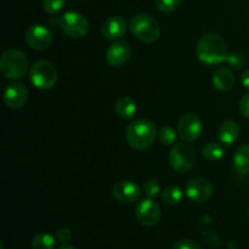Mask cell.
<instances>
[{"instance_id": "29", "label": "cell", "mask_w": 249, "mask_h": 249, "mask_svg": "<svg viewBox=\"0 0 249 249\" xmlns=\"http://www.w3.org/2000/svg\"><path fill=\"white\" fill-rule=\"evenodd\" d=\"M57 240L60 241L62 245H67L71 240H72V232L70 229L62 228L57 231Z\"/></svg>"}, {"instance_id": "14", "label": "cell", "mask_w": 249, "mask_h": 249, "mask_svg": "<svg viewBox=\"0 0 249 249\" xmlns=\"http://www.w3.org/2000/svg\"><path fill=\"white\" fill-rule=\"evenodd\" d=\"M27 100H28V90L19 83L10 84L4 92V102L9 108H21L26 105Z\"/></svg>"}, {"instance_id": "19", "label": "cell", "mask_w": 249, "mask_h": 249, "mask_svg": "<svg viewBox=\"0 0 249 249\" xmlns=\"http://www.w3.org/2000/svg\"><path fill=\"white\" fill-rule=\"evenodd\" d=\"M233 168L240 174L249 173V143L240 146L233 156Z\"/></svg>"}, {"instance_id": "5", "label": "cell", "mask_w": 249, "mask_h": 249, "mask_svg": "<svg viewBox=\"0 0 249 249\" xmlns=\"http://www.w3.org/2000/svg\"><path fill=\"white\" fill-rule=\"evenodd\" d=\"M29 79L38 89L48 90L55 87L57 83L58 72L55 66L49 61H36L29 70Z\"/></svg>"}, {"instance_id": "9", "label": "cell", "mask_w": 249, "mask_h": 249, "mask_svg": "<svg viewBox=\"0 0 249 249\" xmlns=\"http://www.w3.org/2000/svg\"><path fill=\"white\" fill-rule=\"evenodd\" d=\"M135 218L141 225L155 226L160 219V207L152 198L142 199L135 208Z\"/></svg>"}, {"instance_id": "28", "label": "cell", "mask_w": 249, "mask_h": 249, "mask_svg": "<svg viewBox=\"0 0 249 249\" xmlns=\"http://www.w3.org/2000/svg\"><path fill=\"white\" fill-rule=\"evenodd\" d=\"M173 249H202L201 246L197 242L192 240H187V238H184V240H179L174 243L173 246Z\"/></svg>"}, {"instance_id": "8", "label": "cell", "mask_w": 249, "mask_h": 249, "mask_svg": "<svg viewBox=\"0 0 249 249\" xmlns=\"http://www.w3.org/2000/svg\"><path fill=\"white\" fill-rule=\"evenodd\" d=\"M203 131L202 121L194 113H186L178 123V134L186 142L196 141Z\"/></svg>"}, {"instance_id": "23", "label": "cell", "mask_w": 249, "mask_h": 249, "mask_svg": "<svg viewBox=\"0 0 249 249\" xmlns=\"http://www.w3.org/2000/svg\"><path fill=\"white\" fill-rule=\"evenodd\" d=\"M158 139L164 146H172L177 141V131L172 126L164 125L158 131Z\"/></svg>"}, {"instance_id": "25", "label": "cell", "mask_w": 249, "mask_h": 249, "mask_svg": "<svg viewBox=\"0 0 249 249\" xmlns=\"http://www.w3.org/2000/svg\"><path fill=\"white\" fill-rule=\"evenodd\" d=\"M66 0H43V7L45 12L55 15L65 7Z\"/></svg>"}, {"instance_id": "3", "label": "cell", "mask_w": 249, "mask_h": 249, "mask_svg": "<svg viewBox=\"0 0 249 249\" xmlns=\"http://www.w3.org/2000/svg\"><path fill=\"white\" fill-rule=\"evenodd\" d=\"M29 62L27 56L17 49H9L0 57V71L9 79H19L28 72Z\"/></svg>"}, {"instance_id": "26", "label": "cell", "mask_w": 249, "mask_h": 249, "mask_svg": "<svg viewBox=\"0 0 249 249\" xmlns=\"http://www.w3.org/2000/svg\"><path fill=\"white\" fill-rule=\"evenodd\" d=\"M156 7L160 12L169 14V12L175 11L180 4V0H156Z\"/></svg>"}, {"instance_id": "27", "label": "cell", "mask_w": 249, "mask_h": 249, "mask_svg": "<svg viewBox=\"0 0 249 249\" xmlns=\"http://www.w3.org/2000/svg\"><path fill=\"white\" fill-rule=\"evenodd\" d=\"M160 184L155 179L148 180L147 182H145L143 185V194L146 195L147 198H155L156 196H158L160 192Z\"/></svg>"}, {"instance_id": "16", "label": "cell", "mask_w": 249, "mask_h": 249, "mask_svg": "<svg viewBox=\"0 0 249 249\" xmlns=\"http://www.w3.org/2000/svg\"><path fill=\"white\" fill-rule=\"evenodd\" d=\"M240 131L241 129L237 122L228 119V121L223 122L219 128V140L226 146L233 145L240 136Z\"/></svg>"}, {"instance_id": "17", "label": "cell", "mask_w": 249, "mask_h": 249, "mask_svg": "<svg viewBox=\"0 0 249 249\" xmlns=\"http://www.w3.org/2000/svg\"><path fill=\"white\" fill-rule=\"evenodd\" d=\"M212 82L213 87L219 91H229L235 85V75L229 68L220 67L214 72Z\"/></svg>"}, {"instance_id": "7", "label": "cell", "mask_w": 249, "mask_h": 249, "mask_svg": "<svg viewBox=\"0 0 249 249\" xmlns=\"http://www.w3.org/2000/svg\"><path fill=\"white\" fill-rule=\"evenodd\" d=\"M196 162L194 148L187 143H175L169 152L170 167L177 173H186Z\"/></svg>"}, {"instance_id": "32", "label": "cell", "mask_w": 249, "mask_h": 249, "mask_svg": "<svg viewBox=\"0 0 249 249\" xmlns=\"http://www.w3.org/2000/svg\"><path fill=\"white\" fill-rule=\"evenodd\" d=\"M58 249H77L74 247H72V246H68V245H63L62 247H60Z\"/></svg>"}, {"instance_id": "18", "label": "cell", "mask_w": 249, "mask_h": 249, "mask_svg": "<svg viewBox=\"0 0 249 249\" xmlns=\"http://www.w3.org/2000/svg\"><path fill=\"white\" fill-rule=\"evenodd\" d=\"M138 111L135 100L129 96H122L114 104V112L122 119H130L135 116Z\"/></svg>"}, {"instance_id": "2", "label": "cell", "mask_w": 249, "mask_h": 249, "mask_svg": "<svg viewBox=\"0 0 249 249\" xmlns=\"http://www.w3.org/2000/svg\"><path fill=\"white\" fill-rule=\"evenodd\" d=\"M158 135L156 124L150 119L139 118L131 122L125 130L126 142L131 148L142 151L150 147Z\"/></svg>"}, {"instance_id": "11", "label": "cell", "mask_w": 249, "mask_h": 249, "mask_svg": "<svg viewBox=\"0 0 249 249\" xmlns=\"http://www.w3.org/2000/svg\"><path fill=\"white\" fill-rule=\"evenodd\" d=\"M185 192L190 201L196 202V203H203L211 198L212 194H213V186L207 179L196 178L187 182Z\"/></svg>"}, {"instance_id": "20", "label": "cell", "mask_w": 249, "mask_h": 249, "mask_svg": "<svg viewBox=\"0 0 249 249\" xmlns=\"http://www.w3.org/2000/svg\"><path fill=\"white\" fill-rule=\"evenodd\" d=\"M182 196H184L182 190L178 185H169L162 192L163 202L165 204H169V206H174V204L179 203L182 199Z\"/></svg>"}, {"instance_id": "22", "label": "cell", "mask_w": 249, "mask_h": 249, "mask_svg": "<svg viewBox=\"0 0 249 249\" xmlns=\"http://www.w3.org/2000/svg\"><path fill=\"white\" fill-rule=\"evenodd\" d=\"M202 153H203V157L206 160H219L220 158H223L224 156V148L223 146L219 145L216 142H208L207 145H204V147L202 148Z\"/></svg>"}, {"instance_id": "4", "label": "cell", "mask_w": 249, "mask_h": 249, "mask_svg": "<svg viewBox=\"0 0 249 249\" xmlns=\"http://www.w3.org/2000/svg\"><path fill=\"white\" fill-rule=\"evenodd\" d=\"M130 31L139 40L143 43H155L160 36V27L151 15L138 14L129 22Z\"/></svg>"}, {"instance_id": "31", "label": "cell", "mask_w": 249, "mask_h": 249, "mask_svg": "<svg viewBox=\"0 0 249 249\" xmlns=\"http://www.w3.org/2000/svg\"><path fill=\"white\" fill-rule=\"evenodd\" d=\"M241 82L245 85V88L249 89V68H247V70L242 73V75H241Z\"/></svg>"}, {"instance_id": "21", "label": "cell", "mask_w": 249, "mask_h": 249, "mask_svg": "<svg viewBox=\"0 0 249 249\" xmlns=\"http://www.w3.org/2000/svg\"><path fill=\"white\" fill-rule=\"evenodd\" d=\"M32 249H55L56 240L49 233H38L31 242Z\"/></svg>"}, {"instance_id": "12", "label": "cell", "mask_w": 249, "mask_h": 249, "mask_svg": "<svg viewBox=\"0 0 249 249\" xmlns=\"http://www.w3.org/2000/svg\"><path fill=\"white\" fill-rule=\"evenodd\" d=\"M131 56V48L124 40H116L106 50V61L112 67H122L129 61Z\"/></svg>"}, {"instance_id": "1", "label": "cell", "mask_w": 249, "mask_h": 249, "mask_svg": "<svg viewBox=\"0 0 249 249\" xmlns=\"http://www.w3.org/2000/svg\"><path fill=\"white\" fill-rule=\"evenodd\" d=\"M196 55L202 63L208 66L220 65L228 60L225 40L218 33H207L201 36L196 46Z\"/></svg>"}, {"instance_id": "24", "label": "cell", "mask_w": 249, "mask_h": 249, "mask_svg": "<svg viewBox=\"0 0 249 249\" xmlns=\"http://www.w3.org/2000/svg\"><path fill=\"white\" fill-rule=\"evenodd\" d=\"M226 62L233 68V70H241L243 68V66L246 65V57L240 51H233L230 55L228 56V60Z\"/></svg>"}, {"instance_id": "10", "label": "cell", "mask_w": 249, "mask_h": 249, "mask_svg": "<svg viewBox=\"0 0 249 249\" xmlns=\"http://www.w3.org/2000/svg\"><path fill=\"white\" fill-rule=\"evenodd\" d=\"M26 41L34 50H46L53 43V36L45 26L33 24L27 29Z\"/></svg>"}, {"instance_id": "13", "label": "cell", "mask_w": 249, "mask_h": 249, "mask_svg": "<svg viewBox=\"0 0 249 249\" xmlns=\"http://www.w3.org/2000/svg\"><path fill=\"white\" fill-rule=\"evenodd\" d=\"M141 190L134 181H119L112 189V196L119 203H133L139 199Z\"/></svg>"}, {"instance_id": "15", "label": "cell", "mask_w": 249, "mask_h": 249, "mask_svg": "<svg viewBox=\"0 0 249 249\" xmlns=\"http://www.w3.org/2000/svg\"><path fill=\"white\" fill-rule=\"evenodd\" d=\"M126 28H128L126 19L121 15H114L104 22L101 31L105 38L108 40H118L125 34Z\"/></svg>"}, {"instance_id": "30", "label": "cell", "mask_w": 249, "mask_h": 249, "mask_svg": "<svg viewBox=\"0 0 249 249\" xmlns=\"http://www.w3.org/2000/svg\"><path fill=\"white\" fill-rule=\"evenodd\" d=\"M240 112L245 118L249 119V92L241 99L240 101Z\"/></svg>"}, {"instance_id": "6", "label": "cell", "mask_w": 249, "mask_h": 249, "mask_svg": "<svg viewBox=\"0 0 249 249\" xmlns=\"http://www.w3.org/2000/svg\"><path fill=\"white\" fill-rule=\"evenodd\" d=\"M63 33L73 39L83 38L89 32V22L78 11H68L63 14L58 19Z\"/></svg>"}]
</instances>
